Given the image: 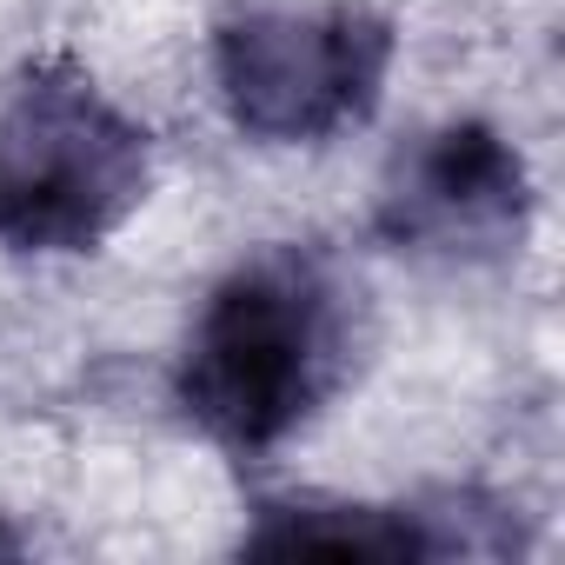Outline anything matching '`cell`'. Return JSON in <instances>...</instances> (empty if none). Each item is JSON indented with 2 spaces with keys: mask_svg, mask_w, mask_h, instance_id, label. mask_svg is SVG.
I'll return each mask as SVG.
<instances>
[{
  "mask_svg": "<svg viewBox=\"0 0 565 565\" xmlns=\"http://www.w3.org/2000/svg\"><path fill=\"white\" fill-rule=\"evenodd\" d=\"M360 287L313 239L239 253L186 320L173 406L233 459L300 439L353 380Z\"/></svg>",
  "mask_w": 565,
  "mask_h": 565,
  "instance_id": "1",
  "label": "cell"
},
{
  "mask_svg": "<svg viewBox=\"0 0 565 565\" xmlns=\"http://www.w3.org/2000/svg\"><path fill=\"white\" fill-rule=\"evenodd\" d=\"M153 193V134L74 54H41L0 100V253H100Z\"/></svg>",
  "mask_w": 565,
  "mask_h": 565,
  "instance_id": "2",
  "label": "cell"
},
{
  "mask_svg": "<svg viewBox=\"0 0 565 565\" xmlns=\"http://www.w3.org/2000/svg\"><path fill=\"white\" fill-rule=\"evenodd\" d=\"M399 28L373 0H246L213 28V94L253 147H327L386 100Z\"/></svg>",
  "mask_w": 565,
  "mask_h": 565,
  "instance_id": "3",
  "label": "cell"
},
{
  "mask_svg": "<svg viewBox=\"0 0 565 565\" xmlns=\"http://www.w3.org/2000/svg\"><path fill=\"white\" fill-rule=\"evenodd\" d=\"M373 233L419 259H505L532 233V173L505 127L452 114L419 127L380 173Z\"/></svg>",
  "mask_w": 565,
  "mask_h": 565,
  "instance_id": "4",
  "label": "cell"
},
{
  "mask_svg": "<svg viewBox=\"0 0 565 565\" xmlns=\"http://www.w3.org/2000/svg\"><path fill=\"white\" fill-rule=\"evenodd\" d=\"M486 512L472 499H273L259 505V525L239 539L246 552H333V558H466V552H499L479 539Z\"/></svg>",
  "mask_w": 565,
  "mask_h": 565,
  "instance_id": "5",
  "label": "cell"
}]
</instances>
